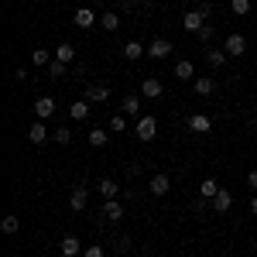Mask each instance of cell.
<instances>
[{
    "label": "cell",
    "mask_w": 257,
    "mask_h": 257,
    "mask_svg": "<svg viewBox=\"0 0 257 257\" xmlns=\"http://www.w3.org/2000/svg\"><path fill=\"white\" fill-rule=\"evenodd\" d=\"M134 134H138V141H155V134H158V117H151V113L138 117V127H134Z\"/></svg>",
    "instance_id": "6da1fadb"
},
{
    "label": "cell",
    "mask_w": 257,
    "mask_h": 257,
    "mask_svg": "<svg viewBox=\"0 0 257 257\" xmlns=\"http://www.w3.org/2000/svg\"><path fill=\"white\" fill-rule=\"evenodd\" d=\"M123 202L120 199H103V219H110V223H117V219H123Z\"/></svg>",
    "instance_id": "7a4b0ae2"
},
{
    "label": "cell",
    "mask_w": 257,
    "mask_h": 257,
    "mask_svg": "<svg viewBox=\"0 0 257 257\" xmlns=\"http://www.w3.org/2000/svg\"><path fill=\"white\" fill-rule=\"evenodd\" d=\"M141 99H144V96L127 93V96L120 99V113H123V117H141Z\"/></svg>",
    "instance_id": "3957f363"
},
{
    "label": "cell",
    "mask_w": 257,
    "mask_h": 257,
    "mask_svg": "<svg viewBox=\"0 0 257 257\" xmlns=\"http://www.w3.org/2000/svg\"><path fill=\"white\" fill-rule=\"evenodd\" d=\"M185 127H189V131H192V134H209V131H213V120L206 117V113H192V117H189V123H185Z\"/></svg>",
    "instance_id": "277c9868"
},
{
    "label": "cell",
    "mask_w": 257,
    "mask_h": 257,
    "mask_svg": "<svg viewBox=\"0 0 257 257\" xmlns=\"http://www.w3.org/2000/svg\"><path fill=\"white\" fill-rule=\"evenodd\" d=\"M223 52H226V55H233V59H240V55L247 52V38H243V35H230L226 45H223Z\"/></svg>",
    "instance_id": "5b68a950"
},
{
    "label": "cell",
    "mask_w": 257,
    "mask_h": 257,
    "mask_svg": "<svg viewBox=\"0 0 257 257\" xmlns=\"http://www.w3.org/2000/svg\"><path fill=\"white\" fill-rule=\"evenodd\" d=\"M161 93H165V86H161V79H155V76H148V79L141 82V96L144 99H158Z\"/></svg>",
    "instance_id": "8992f818"
},
{
    "label": "cell",
    "mask_w": 257,
    "mask_h": 257,
    "mask_svg": "<svg viewBox=\"0 0 257 257\" xmlns=\"http://www.w3.org/2000/svg\"><path fill=\"white\" fill-rule=\"evenodd\" d=\"M148 55H151V59H168V55H172V41L168 38H155L151 45H148Z\"/></svg>",
    "instance_id": "52a82bcc"
},
{
    "label": "cell",
    "mask_w": 257,
    "mask_h": 257,
    "mask_svg": "<svg viewBox=\"0 0 257 257\" xmlns=\"http://www.w3.org/2000/svg\"><path fill=\"white\" fill-rule=\"evenodd\" d=\"M52 113H55V99L52 96H38L35 99V117L38 120H48Z\"/></svg>",
    "instance_id": "ba28073f"
},
{
    "label": "cell",
    "mask_w": 257,
    "mask_h": 257,
    "mask_svg": "<svg viewBox=\"0 0 257 257\" xmlns=\"http://www.w3.org/2000/svg\"><path fill=\"white\" fill-rule=\"evenodd\" d=\"M59 250H62V257H79V250H82L79 237H76V233H69V237H62Z\"/></svg>",
    "instance_id": "9c48e42d"
},
{
    "label": "cell",
    "mask_w": 257,
    "mask_h": 257,
    "mask_svg": "<svg viewBox=\"0 0 257 257\" xmlns=\"http://www.w3.org/2000/svg\"><path fill=\"white\" fill-rule=\"evenodd\" d=\"M86 99H89V103H106V99H110V86H106V82L89 86V89H86Z\"/></svg>",
    "instance_id": "30bf717a"
},
{
    "label": "cell",
    "mask_w": 257,
    "mask_h": 257,
    "mask_svg": "<svg viewBox=\"0 0 257 257\" xmlns=\"http://www.w3.org/2000/svg\"><path fill=\"white\" fill-rule=\"evenodd\" d=\"M148 189H151V196H168V189H172V178H168V175H155Z\"/></svg>",
    "instance_id": "8fae6325"
},
{
    "label": "cell",
    "mask_w": 257,
    "mask_h": 257,
    "mask_svg": "<svg viewBox=\"0 0 257 257\" xmlns=\"http://www.w3.org/2000/svg\"><path fill=\"white\" fill-rule=\"evenodd\" d=\"M230 206H233V196H230V189H219L216 199H213V209H216V213H230Z\"/></svg>",
    "instance_id": "7c38bea8"
},
{
    "label": "cell",
    "mask_w": 257,
    "mask_h": 257,
    "mask_svg": "<svg viewBox=\"0 0 257 257\" xmlns=\"http://www.w3.org/2000/svg\"><path fill=\"white\" fill-rule=\"evenodd\" d=\"M45 138H48V127H45V120H35V123L28 127V141H31V144H41Z\"/></svg>",
    "instance_id": "4fadbf2b"
},
{
    "label": "cell",
    "mask_w": 257,
    "mask_h": 257,
    "mask_svg": "<svg viewBox=\"0 0 257 257\" xmlns=\"http://www.w3.org/2000/svg\"><path fill=\"white\" fill-rule=\"evenodd\" d=\"M182 24H185V31H192V35H196L199 28L206 24V18H202V11H189V14L182 18Z\"/></svg>",
    "instance_id": "5bb4252c"
},
{
    "label": "cell",
    "mask_w": 257,
    "mask_h": 257,
    "mask_svg": "<svg viewBox=\"0 0 257 257\" xmlns=\"http://www.w3.org/2000/svg\"><path fill=\"white\" fill-rule=\"evenodd\" d=\"M120 52H123V59L134 62V59H141V55H148V45H141V41H127Z\"/></svg>",
    "instance_id": "9a60e30c"
},
{
    "label": "cell",
    "mask_w": 257,
    "mask_h": 257,
    "mask_svg": "<svg viewBox=\"0 0 257 257\" xmlns=\"http://www.w3.org/2000/svg\"><path fill=\"white\" fill-rule=\"evenodd\" d=\"M223 189L216 178H206V182H199V199H216V192Z\"/></svg>",
    "instance_id": "2e32d148"
},
{
    "label": "cell",
    "mask_w": 257,
    "mask_h": 257,
    "mask_svg": "<svg viewBox=\"0 0 257 257\" xmlns=\"http://www.w3.org/2000/svg\"><path fill=\"white\" fill-rule=\"evenodd\" d=\"M196 93L199 96H213V93H216V79H213V76H199L196 79Z\"/></svg>",
    "instance_id": "e0dca14e"
},
{
    "label": "cell",
    "mask_w": 257,
    "mask_h": 257,
    "mask_svg": "<svg viewBox=\"0 0 257 257\" xmlns=\"http://www.w3.org/2000/svg\"><path fill=\"white\" fill-rule=\"evenodd\" d=\"M86 199H89V192H86L82 185H76V189H72V196H69V206L79 213V209H86Z\"/></svg>",
    "instance_id": "ac0fdd59"
},
{
    "label": "cell",
    "mask_w": 257,
    "mask_h": 257,
    "mask_svg": "<svg viewBox=\"0 0 257 257\" xmlns=\"http://www.w3.org/2000/svg\"><path fill=\"white\" fill-rule=\"evenodd\" d=\"M69 117L72 120H86L89 117V99H76V103L69 106Z\"/></svg>",
    "instance_id": "d6986e66"
},
{
    "label": "cell",
    "mask_w": 257,
    "mask_h": 257,
    "mask_svg": "<svg viewBox=\"0 0 257 257\" xmlns=\"http://www.w3.org/2000/svg\"><path fill=\"white\" fill-rule=\"evenodd\" d=\"M93 24H96V14L89 7H79L76 11V28H93Z\"/></svg>",
    "instance_id": "ffe728a7"
},
{
    "label": "cell",
    "mask_w": 257,
    "mask_h": 257,
    "mask_svg": "<svg viewBox=\"0 0 257 257\" xmlns=\"http://www.w3.org/2000/svg\"><path fill=\"white\" fill-rule=\"evenodd\" d=\"M192 76H196V65H192L189 59H182V62L175 65V79H182V82H185V79H192Z\"/></svg>",
    "instance_id": "44dd1931"
},
{
    "label": "cell",
    "mask_w": 257,
    "mask_h": 257,
    "mask_svg": "<svg viewBox=\"0 0 257 257\" xmlns=\"http://www.w3.org/2000/svg\"><path fill=\"white\" fill-rule=\"evenodd\" d=\"M96 189H99V196H103V199H117V192H120V185L113 182V178H103Z\"/></svg>",
    "instance_id": "7402d4cb"
},
{
    "label": "cell",
    "mask_w": 257,
    "mask_h": 257,
    "mask_svg": "<svg viewBox=\"0 0 257 257\" xmlns=\"http://www.w3.org/2000/svg\"><path fill=\"white\" fill-rule=\"evenodd\" d=\"M31 62H35L38 69H48V65H52V52H48V48H35V52H31Z\"/></svg>",
    "instance_id": "603a6c76"
},
{
    "label": "cell",
    "mask_w": 257,
    "mask_h": 257,
    "mask_svg": "<svg viewBox=\"0 0 257 257\" xmlns=\"http://www.w3.org/2000/svg\"><path fill=\"white\" fill-rule=\"evenodd\" d=\"M55 59H59V62H65V65H69V62L76 59V48H72L69 41H62L59 48H55Z\"/></svg>",
    "instance_id": "cb8c5ba5"
},
{
    "label": "cell",
    "mask_w": 257,
    "mask_h": 257,
    "mask_svg": "<svg viewBox=\"0 0 257 257\" xmlns=\"http://www.w3.org/2000/svg\"><path fill=\"white\" fill-rule=\"evenodd\" d=\"M226 59H230V55H226V52H219V48H209V52H206V62H209L213 69H219V65H226Z\"/></svg>",
    "instance_id": "d4e9b609"
},
{
    "label": "cell",
    "mask_w": 257,
    "mask_h": 257,
    "mask_svg": "<svg viewBox=\"0 0 257 257\" xmlns=\"http://www.w3.org/2000/svg\"><path fill=\"white\" fill-rule=\"evenodd\" d=\"M99 24H103V31H117V28H120V18H117V11H106V14L99 18Z\"/></svg>",
    "instance_id": "484cf974"
},
{
    "label": "cell",
    "mask_w": 257,
    "mask_h": 257,
    "mask_svg": "<svg viewBox=\"0 0 257 257\" xmlns=\"http://www.w3.org/2000/svg\"><path fill=\"white\" fill-rule=\"evenodd\" d=\"M106 141H110V134H106L103 127H96V131H89V144H93V148H106Z\"/></svg>",
    "instance_id": "4316f807"
},
{
    "label": "cell",
    "mask_w": 257,
    "mask_h": 257,
    "mask_svg": "<svg viewBox=\"0 0 257 257\" xmlns=\"http://www.w3.org/2000/svg\"><path fill=\"white\" fill-rule=\"evenodd\" d=\"M0 230H4L7 237H11V233H18V230H21V219L14 216V213H11V216H4V223H0Z\"/></svg>",
    "instance_id": "83f0119b"
},
{
    "label": "cell",
    "mask_w": 257,
    "mask_h": 257,
    "mask_svg": "<svg viewBox=\"0 0 257 257\" xmlns=\"http://www.w3.org/2000/svg\"><path fill=\"white\" fill-rule=\"evenodd\" d=\"M230 11H233L237 18H243V14H250V0H230Z\"/></svg>",
    "instance_id": "f1b7e54d"
},
{
    "label": "cell",
    "mask_w": 257,
    "mask_h": 257,
    "mask_svg": "<svg viewBox=\"0 0 257 257\" xmlns=\"http://www.w3.org/2000/svg\"><path fill=\"white\" fill-rule=\"evenodd\" d=\"M62 76H65V62L52 59V65H48V79H62Z\"/></svg>",
    "instance_id": "f546056e"
},
{
    "label": "cell",
    "mask_w": 257,
    "mask_h": 257,
    "mask_svg": "<svg viewBox=\"0 0 257 257\" xmlns=\"http://www.w3.org/2000/svg\"><path fill=\"white\" fill-rule=\"evenodd\" d=\"M52 138L59 141V144H69V141H72V131H69V127H55V131H52Z\"/></svg>",
    "instance_id": "4dcf8cb0"
},
{
    "label": "cell",
    "mask_w": 257,
    "mask_h": 257,
    "mask_svg": "<svg viewBox=\"0 0 257 257\" xmlns=\"http://www.w3.org/2000/svg\"><path fill=\"white\" fill-rule=\"evenodd\" d=\"M213 31H216V28H213V24L206 21V24H202V28L196 31V38H199V41H213Z\"/></svg>",
    "instance_id": "1f68e13d"
},
{
    "label": "cell",
    "mask_w": 257,
    "mask_h": 257,
    "mask_svg": "<svg viewBox=\"0 0 257 257\" xmlns=\"http://www.w3.org/2000/svg\"><path fill=\"white\" fill-rule=\"evenodd\" d=\"M110 131H127V120H123V113L110 117Z\"/></svg>",
    "instance_id": "d6a6232c"
},
{
    "label": "cell",
    "mask_w": 257,
    "mask_h": 257,
    "mask_svg": "<svg viewBox=\"0 0 257 257\" xmlns=\"http://www.w3.org/2000/svg\"><path fill=\"white\" fill-rule=\"evenodd\" d=\"M82 257H103V243H93V247H86Z\"/></svg>",
    "instance_id": "836d02e7"
},
{
    "label": "cell",
    "mask_w": 257,
    "mask_h": 257,
    "mask_svg": "<svg viewBox=\"0 0 257 257\" xmlns=\"http://www.w3.org/2000/svg\"><path fill=\"white\" fill-rule=\"evenodd\" d=\"M117 250H120V254L131 250V237H117Z\"/></svg>",
    "instance_id": "e575fe53"
},
{
    "label": "cell",
    "mask_w": 257,
    "mask_h": 257,
    "mask_svg": "<svg viewBox=\"0 0 257 257\" xmlns=\"http://www.w3.org/2000/svg\"><path fill=\"white\" fill-rule=\"evenodd\" d=\"M247 185H250V189H257V172H247Z\"/></svg>",
    "instance_id": "d590c367"
},
{
    "label": "cell",
    "mask_w": 257,
    "mask_h": 257,
    "mask_svg": "<svg viewBox=\"0 0 257 257\" xmlns=\"http://www.w3.org/2000/svg\"><path fill=\"white\" fill-rule=\"evenodd\" d=\"M117 4H120V11H131V7H134L138 0H117Z\"/></svg>",
    "instance_id": "8d00e7d4"
},
{
    "label": "cell",
    "mask_w": 257,
    "mask_h": 257,
    "mask_svg": "<svg viewBox=\"0 0 257 257\" xmlns=\"http://www.w3.org/2000/svg\"><path fill=\"white\" fill-rule=\"evenodd\" d=\"M250 209H254V213H257V196H254V199H250Z\"/></svg>",
    "instance_id": "74e56055"
},
{
    "label": "cell",
    "mask_w": 257,
    "mask_h": 257,
    "mask_svg": "<svg viewBox=\"0 0 257 257\" xmlns=\"http://www.w3.org/2000/svg\"><path fill=\"white\" fill-rule=\"evenodd\" d=\"M254 123H257V106H254Z\"/></svg>",
    "instance_id": "f35d334b"
},
{
    "label": "cell",
    "mask_w": 257,
    "mask_h": 257,
    "mask_svg": "<svg viewBox=\"0 0 257 257\" xmlns=\"http://www.w3.org/2000/svg\"><path fill=\"white\" fill-rule=\"evenodd\" d=\"M35 257H45V254H35Z\"/></svg>",
    "instance_id": "ab89813d"
}]
</instances>
